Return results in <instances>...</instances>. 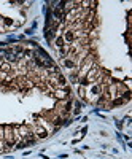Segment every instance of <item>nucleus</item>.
<instances>
[{"label":"nucleus","instance_id":"6","mask_svg":"<svg viewBox=\"0 0 132 159\" xmlns=\"http://www.w3.org/2000/svg\"><path fill=\"white\" fill-rule=\"evenodd\" d=\"M13 24H14V21H13V19H10V18H3V19H2V26L11 27Z\"/></svg>","mask_w":132,"mask_h":159},{"label":"nucleus","instance_id":"5","mask_svg":"<svg viewBox=\"0 0 132 159\" xmlns=\"http://www.w3.org/2000/svg\"><path fill=\"white\" fill-rule=\"evenodd\" d=\"M54 45H56V46L60 49V48H64V46H65V42H64V38H62V37H56V38H54Z\"/></svg>","mask_w":132,"mask_h":159},{"label":"nucleus","instance_id":"2","mask_svg":"<svg viewBox=\"0 0 132 159\" xmlns=\"http://www.w3.org/2000/svg\"><path fill=\"white\" fill-rule=\"evenodd\" d=\"M62 65L65 67V69H69V70H75L76 69V64H75V61L72 58H64L62 59Z\"/></svg>","mask_w":132,"mask_h":159},{"label":"nucleus","instance_id":"3","mask_svg":"<svg viewBox=\"0 0 132 159\" xmlns=\"http://www.w3.org/2000/svg\"><path fill=\"white\" fill-rule=\"evenodd\" d=\"M89 92H91V95H94V97H99V95H102V92H103V86H100V84L96 83L94 86H91Z\"/></svg>","mask_w":132,"mask_h":159},{"label":"nucleus","instance_id":"4","mask_svg":"<svg viewBox=\"0 0 132 159\" xmlns=\"http://www.w3.org/2000/svg\"><path fill=\"white\" fill-rule=\"evenodd\" d=\"M0 72H3V73H11V72H13L11 64H10V62H7V61H3L2 64H0Z\"/></svg>","mask_w":132,"mask_h":159},{"label":"nucleus","instance_id":"1","mask_svg":"<svg viewBox=\"0 0 132 159\" xmlns=\"http://www.w3.org/2000/svg\"><path fill=\"white\" fill-rule=\"evenodd\" d=\"M60 37L64 38L65 43H73L76 40V32L70 30V29H65V32H62V35H60Z\"/></svg>","mask_w":132,"mask_h":159},{"label":"nucleus","instance_id":"7","mask_svg":"<svg viewBox=\"0 0 132 159\" xmlns=\"http://www.w3.org/2000/svg\"><path fill=\"white\" fill-rule=\"evenodd\" d=\"M78 94H80L81 99L86 97V89H84V86H78Z\"/></svg>","mask_w":132,"mask_h":159}]
</instances>
